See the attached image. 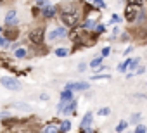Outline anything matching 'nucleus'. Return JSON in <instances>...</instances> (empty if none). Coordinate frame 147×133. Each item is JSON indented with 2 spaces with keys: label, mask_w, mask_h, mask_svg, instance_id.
<instances>
[{
  "label": "nucleus",
  "mask_w": 147,
  "mask_h": 133,
  "mask_svg": "<svg viewBox=\"0 0 147 133\" xmlns=\"http://www.w3.org/2000/svg\"><path fill=\"white\" fill-rule=\"evenodd\" d=\"M4 36H5L9 42H12V40H18V36H19V30H18V26L5 28V31H4Z\"/></svg>",
  "instance_id": "9b49d317"
},
{
  "label": "nucleus",
  "mask_w": 147,
  "mask_h": 133,
  "mask_svg": "<svg viewBox=\"0 0 147 133\" xmlns=\"http://www.w3.org/2000/svg\"><path fill=\"white\" fill-rule=\"evenodd\" d=\"M40 100L47 102V100H50V95H49V93H40Z\"/></svg>",
  "instance_id": "e433bc0d"
},
{
  "label": "nucleus",
  "mask_w": 147,
  "mask_h": 133,
  "mask_svg": "<svg viewBox=\"0 0 147 133\" xmlns=\"http://www.w3.org/2000/svg\"><path fill=\"white\" fill-rule=\"evenodd\" d=\"M128 126H130V123H128V121H125V119H121V121L116 124V128H114V130H116V133H125Z\"/></svg>",
  "instance_id": "a211bd4d"
},
{
  "label": "nucleus",
  "mask_w": 147,
  "mask_h": 133,
  "mask_svg": "<svg viewBox=\"0 0 147 133\" xmlns=\"http://www.w3.org/2000/svg\"><path fill=\"white\" fill-rule=\"evenodd\" d=\"M97 114L102 116V118H104V116H109V114H111V107H107V105H106V107H100V109L97 111Z\"/></svg>",
  "instance_id": "bb28decb"
},
{
  "label": "nucleus",
  "mask_w": 147,
  "mask_h": 133,
  "mask_svg": "<svg viewBox=\"0 0 147 133\" xmlns=\"http://www.w3.org/2000/svg\"><path fill=\"white\" fill-rule=\"evenodd\" d=\"M131 50H133V45H128V47H126V50L123 52V55H125V57H128V55L131 54Z\"/></svg>",
  "instance_id": "c9c22d12"
},
{
  "label": "nucleus",
  "mask_w": 147,
  "mask_h": 133,
  "mask_svg": "<svg viewBox=\"0 0 147 133\" xmlns=\"http://www.w3.org/2000/svg\"><path fill=\"white\" fill-rule=\"evenodd\" d=\"M0 83H2V87H5L11 92H19L23 88L21 81L18 78H14V76H4V78H0Z\"/></svg>",
  "instance_id": "0eeeda50"
},
{
  "label": "nucleus",
  "mask_w": 147,
  "mask_h": 133,
  "mask_svg": "<svg viewBox=\"0 0 147 133\" xmlns=\"http://www.w3.org/2000/svg\"><path fill=\"white\" fill-rule=\"evenodd\" d=\"M54 54H55L57 57H61V59H64V57H67V55L71 54V50H69L67 47H57V48L54 50Z\"/></svg>",
  "instance_id": "dca6fc26"
},
{
  "label": "nucleus",
  "mask_w": 147,
  "mask_h": 133,
  "mask_svg": "<svg viewBox=\"0 0 147 133\" xmlns=\"http://www.w3.org/2000/svg\"><path fill=\"white\" fill-rule=\"evenodd\" d=\"M11 107H18V109H23V111H26V109H30V105H28V104H21V102H16V104H11Z\"/></svg>",
  "instance_id": "72a5a7b5"
},
{
  "label": "nucleus",
  "mask_w": 147,
  "mask_h": 133,
  "mask_svg": "<svg viewBox=\"0 0 147 133\" xmlns=\"http://www.w3.org/2000/svg\"><path fill=\"white\" fill-rule=\"evenodd\" d=\"M140 66V57H133L131 59V62H130V66H128V71H133L135 73V69Z\"/></svg>",
  "instance_id": "b1692460"
},
{
  "label": "nucleus",
  "mask_w": 147,
  "mask_h": 133,
  "mask_svg": "<svg viewBox=\"0 0 147 133\" xmlns=\"http://www.w3.org/2000/svg\"><path fill=\"white\" fill-rule=\"evenodd\" d=\"M64 90H73V92H78V93H87L90 92V83L88 81H66Z\"/></svg>",
  "instance_id": "423d86ee"
},
{
  "label": "nucleus",
  "mask_w": 147,
  "mask_h": 133,
  "mask_svg": "<svg viewBox=\"0 0 147 133\" xmlns=\"http://www.w3.org/2000/svg\"><path fill=\"white\" fill-rule=\"evenodd\" d=\"M9 43H11V42H9V40H7V38L4 36V35H0V47L7 48V47H9Z\"/></svg>",
  "instance_id": "2f4dec72"
},
{
  "label": "nucleus",
  "mask_w": 147,
  "mask_h": 133,
  "mask_svg": "<svg viewBox=\"0 0 147 133\" xmlns=\"http://www.w3.org/2000/svg\"><path fill=\"white\" fill-rule=\"evenodd\" d=\"M144 4H145V5H147V0H144Z\"/></svg>",
  "instance_id": "79ce46f5"
},
{
  "label": "nucleus",
  "mask_w": 147,
  "mask_h": 133,
  "mask_svg": "<svg viewBox=\"0 0 147 133\" xmlns=\"http://www.w3.org/2000/svg\"><path fill=\"white\" fill-rule=\"evenodd\" d=\"M76 69H78V73H87V69H88V64H87V62H80Z\"/></svg>",
  "instance_id": "c756f323"
},
{
  "label": "nucleus",
  "mask_w": 147,
  "mask_h": 133,
  "mask_svg": "<svg viewBox=\"0 0 147 133\" xmlns=\"http://www.w3.org/2000/svg\"><path fill=\"white\" fill-rule=\"evenodd\" d=\"M59 130H61V133H67L71 130V121L69 119H62L59 123Z\"/></svg>",
  "instance_id": "6ab92c4d"
},
{
  "label": "nucleus",
  "mask_w": 147,
  "mask_h": 133,
  "mask_svg": "<svg viewBox=\"0 0 147 133\" xmlns=\"http://www.w3.org/2000/svg\"><path fill=\"white\" fill-rule=\"evenodd\" d=\"M59 16V12H57V7L55 5H47V7H43L42 9V14H40V17L43 19V21H52V19H55Z\"/></svg>",
  "instance_id": "6e6552de"
},
{
  "label": "nucleus",
  "mask_w": 147,
  "mask_h": 133,
  "mask_svg": "<svg viewBox=\"0 0 147 133\" xmlns=\"http://www.w3.org/2000/svg\"><path fill=\"white\" fill-rule=\"evenodd\" d=\"M92 5H94L95 9H99V11H106V9H107L106 0H94V2H92Z\"/></svg>",
  "instance_id": "4be33fe9"
},
{
  "label": "nucleus",
  "mask_w": 147,
  "mask_h": 133,
  "mask_svg": "<svg viewBox=\"0 0 147 133\" xmlns=\"http://www.w3.org/2000/svg\"><path fill=\"white\" fill-rule=\"evenodd\" d=\"M130 40H133L131 35H130V31H121V33H119V42H125V43H126V42H130Z\"/></svg>",
  "instance_id": "393cba45"
},
{
  "label": "nucleus",
  "mask_w": 147,
  "mask_h": 133,
  "mask_svg": "<svg viewBox=\"0 0 147 133\" xmlns=\"http://www.w3.org/2000/svg\"><path fill=\"white\" fill-rule=\"evenodd\" d=\"M106 31H107V26H106V24H104V23H100V21H99V23H97V24H95V30H94V33H95V35H99V36H100V35H104V33H106Z\"/></svg>",
  "instance_id": "aec40b11"
},
{
  "label": "nucleus",
  "mask_w": 147,
  "mask_h": 133,
  "mask_svg": "<svg viewBox=\"0 0 147 133\" xmlns=\"http://www.w3.org/2000/svg\"><path fill=\"white\" fill-rule=\"evenodd\" d=\"M125 133H133V131H125Z\"/></svg>",
  "instance_id": "37998d69"
},
{
  "label": "nucleus",
  "mask_w": 147,
  "mask_h": 133,
  "mask_svg": "<svg viewBox=\"0 0 147 133\" xmlns=\"http://www.w3.org/2000/svg\"><path fill=\"white\" fill-rule=\"evenodd\" d=\"M67 33H69V30L66 28V26H62V24H59V26H54L52 30H47V43H55V42H61V40H64V38H67Z\"/></svg>",
  "instance_id": "7ed1b4c3"
},
{
  "label": "nucleus",
  "mask_w": 147,
  "mask_h": 133,
  "mask_svg": "<svg viewBox=\"0 0 147 133\" xmlns=\"http://www.w3.org/2000/svg\"><path fill=\"white\" fill-rule=\"evenodd\" d=\"M144 5H137V4H126L125 5V11H123V19L128 23V24H135L137 19H138V14L142 11Z\"/></svg>",
  "instance_id": "20e7f679"
},
{
  "label": "nucleus",
  "mask_w": 147,
  "mask_h": 133,
  "mask_svg": "<svg viewBox=\"0 0 147 133\" xmlns=\"http://www.w3.org/2000/svg\"><path fill=\"white\" fill-rule=\"evenodd\" d=\"M4 24H5V28H11V26H18V24H19L16 9L7 11V14H5V17H4Z\"/></svg>",
  "instance_id": "1a4fd4ad"
},
{
  "label": "nucleus",
  "mask_w": 147,
  "mask_h": 133,
  "mask_svg": "<svg viewBox=\"0 0 147 133\" xmlns=\"http://www.w3.org/2000/svg\"><path fill=\"white\" fill-rule=\"evenodd\" d=\"M100 55L106 59V57H109L111 55V47L109 45H106V47H102V50H100Z\"/></svg>",
  "instance_id": "c85d7f7f"
},
{
  "label": "nucleus",
  "mask_w": 147,
  "mask_h": 133,
  "mask_svg": "<svg viewBox=\"0 0 147 133\" xmlns=\"http://www.w3.org/2000/svg\"><path fill=\"white\" fill-rule=\"evenodd\" d=\"M99 80H111V75H109V73H97V75H92V81H99Z\"/></svg>",
  "instance_id": "5701e85b"
},
{
  "label": "nucleus",
  "mask_w": 147,
  "mask_h": 133,
  "mask_svg": "<svg viewBox=\"0 0 147 133\" xmlns=\"http://www.w3.org/2000/svg\"><path fill=\"white\" fill-rule=\"evenodd\" d=\"M4 5V0H0V7H2Z\"/></svg>",
  "instance_id": "58836bf2"
},
{
  "label": "nucleus",
  "mask_w": 147,
  "mask_h": 133,
  "mask_svg": "<svg viewBox=\"0 0 147 133\" xmlns=\"http://www.w3.org/2000/svg\"><path fill=\"white\" fill-rule=\"evenodd\" d=\"M144 73H145V66H142V64H140L138 68L135 69V76H140V75H144Z\"/></svg>",
  "instance_id": "f704fd0d"
},
{
  "label": "nucleus",
  "mask_w": 147,
  "mask_h": 133,
  "mask_svg": "<svg viewBox=\"0 0 147 133\" xmlns=\"http://www.w3.org/2000/svg\"><path fill=\"white\" fill-rule=\"evenodd\" d=\"M42 133H61V130H59V124L57 123H47L42 128Z\"/></svg>",
  "instance_id": "ddd939ff"
},
{
  "label": "nucleus",
  "mask_w": 147,
  "mask_h": 133,
  "mask_svg": "<svg viewBox=\"0 0 147 133\" xmlns=\"http://www.w3.org/2000/svg\"><path fill=\"white\" fill-rule=\"evenodd\" d=\"M76 107H78V100L73 99L69 102H59L57 104V112L59 114H64V116H71L76 112Z\"/></svg>",
  "instance_id": "39448f33"
},
{
  "label": "nucleus",
  "mask_w": 147,
  "mask_h": 133,
  "mask_svg": "<svg viewBox=\"0 0 147 133\" xmlns=\"http://www.w3.org/2000/svg\"><path fill=\"white\" fill-rule=\"evenodd\" d=\"M73 99H76L73 90H62V92H61V97H59V102H69V100H73Z\"/></svg>",
  "instance_id": "4468645a"
},
{
  "label": "nucleus",
  "mask_w": 147,
  "mask_h": 133,
  "mask_svg": "<svg viewBox=\"0 0 147 133\" xmlns=\"http://www.w3.org/2000/svg\"><path fill=\"white\" fill-rule=\"evenodd\" d=\"M130 62H131V57H126L121 64H118V71L126 75V73H128V66H130Z\"/></svg>",
  "instance_id": "f3484780"
},
{
  "label": "nucleus",
  "mask_w": 147,
  "mask_h": 133,
  "mask_svg": "<svg viewBox=\"0 0 147 133\" xmlns=\"http://www.w3.org/2000/svg\"><path fill=\"white\" fill-rule=\"evenodd\" d=\"M35 5L40 7V9H43V7L50 5V0H35Z\"/></svg>",
  "instance_id": "cd10ccee"
},
{
  "label": "nucleus",
  "mask_w": 147,
  "mask_h": 133,
  "mask_svg": "<svg viewBox=\"0 0 147 133\" xmlns=\"http://www.w3.org/2000/svg\"><path fill=\"white\" fill-rule=\"evenodd\" d=\"M133 133H147V126H145L144 123H138V124L135 126V130H133Z\"/></svg>",
  "instance_id": "a878e982"
},
{
  "label": "nucleus",
  "mask_w": 147,
  "mask_h": 133,
  "mask_svg": "<svg viewBox=\"0 0 147 133\" xmlns=\"http://www.w3.org/2000/svg\"><path fill=\"white\" fill-rule=\"evenodd\" d=\"M125 76H126V80H131V78L135 76V73H133V71H128V73L125 75Z\"/></svg>",
  "instance_id": "4c0bfd02"
},
{
  "label": "nucleus",
  "mask_w": 147,
  "mask_h": 133,
  "mask_svg": "<svg viewBox=\"0 0 147 133\" xmlns=\"http://www.w3.org/2000/svg\"><path fill=\"white\" fill-rule=\"evenodd\" d=\"M47 28L45 24H36L28 31V43L35 48V50H45V43H47Z\"/></svg>",
  "instance_id": "f257e3e1"
},
{
  "label": "nucleus",
  "mask_w": 147,
  "mask_h": 133,
  "mask_svg": "<svg viewBox=\"0 0 147 133\" xmlns=\"http://www.w3.org/2000/svg\"><path fill=\"white\" fill-rule=\"evenodd\" d=\"M106 71H107V66H104V64H100L99 68L92 69V73H94V75H97V73H106Z\"/></svg>",
  "instance_id": "7c9ffc66"
},
{
  "label": "nucleus",
  "mask_w": 147,
  "mask_h": 133,
  "mask_svg": "<svg viewBox=\"0 0 147 133\" xmlns=\"http://www.w3.org/2000/svg\"><path fill=\"white\" fill-rule=\"evenodd\" d=\"M83 17H85V11H76V12H62V14H59V16H57L59 23H61L62 26H66L67 30H73V28L80 26V24H82V21H83Z\"/></svg>",
  "instance_id": "f03ea898"
},
{
  "label": "nucleus",
  "mask_w": 147,
  "mask_h": 133,
  "mask_svg": "<svg viewBox=\"0 0 147 133\" xmlns=\"http://www.w3.org/2000/svg\"><path fill=\"white\" fill-rule=\"evenodd\" d=\"M130 124H133V126H137L138 123H142V114L140 112H133L131 116H130V121H128Z\"/></svg>",
  "instance_id": "412c9836"
},
{
  "label": "nucleus",
  "mask_w": 147,
  "mask_h": 133,
  "mask_svg": "<svg viewBox=\"0 0 147 133\" xmlns=\"http://www.w3.org/2000/svg\"><path fill=\"white\" fill-rule=\"evenodd\" d=\"M28 54H30V50H28L26 45H21V47H18L16 50H12V55H14L16 59H26Z\"/></svg>",
  "instance_id": "f8f14e48"
},
{
  "label": "nucleus",
  "mask_w": 147,
  "mask_h": 133,
  "mask_svg": "<svg viewBox=\"0 0 147 133\" xmlns=\"http://www.w3.org/2000/svg\"><path fill=\"white\" fill-rule=\"evenodd\" d=\"M100 64H104V57L102 55H97V57H92V60L88 62V68L95 69V68H99Z\"/></svg>",
  "instance_id": "2eb2a0df"
},
{
  "label": "nucleus",
  "mask_w": 147,
  "mask_h": 133,
  "mask_svg": "<svg viewBox=\"0 0 147 133\" xmlns=\"http://www.w3.org/2000/svg\"><path fill=\"white\" fill-rule=\"evenodd\" d=\"M92 123H94V112L92 111H87L85 116L82 118L80 126H82V130H88V128H92Z\"/></svg>",
  "instance_id": "9d476101"
},
{
  "label": "nucleus",
  "mask_w": 147,
  "mask_h": 133,
  "mask_svg": "<svg viewBox=\"0 0 147 133\" xmlns=\"http://www.w3.org/2000/svg\"><path fill=\"white\" fill-rule=\"evenodd\" d=\"M121 21H123V19H121L118 14H113V16H111V24H121Z\"/></svg>",
  "instance_id": "473e14b6"
},
{
  "label": "nucleus",
  "mask_w": 147,
  "mask_h": 133,
  "mask_svg": "<svg viewBox=\"0 0 147 133\" xmlns=\"http://www.w3.org/2000/svg\"><path fill=\"white\" fill-rule=\"evenodd\" d=\"M85 2H88V4H92V2H94V0H85Z\"/></svg>",
  "instance_id": "a19ab883"
},
{
  "label": "nucleus",
  "mask_w": 147,
  "mask_h": 133,
  "mask_svg": "<svg viewBox=\"0 0 147 133\" xmlns=\"http://www.w3.org/2000/svg\"><path fill=\"white\" fill-rule=\"evenodd\" d=\"M2 33H4V30H2V26H0V35H2Z\"/></svg>",
  "instance_id": "ea45409f"
}]
</instances>
